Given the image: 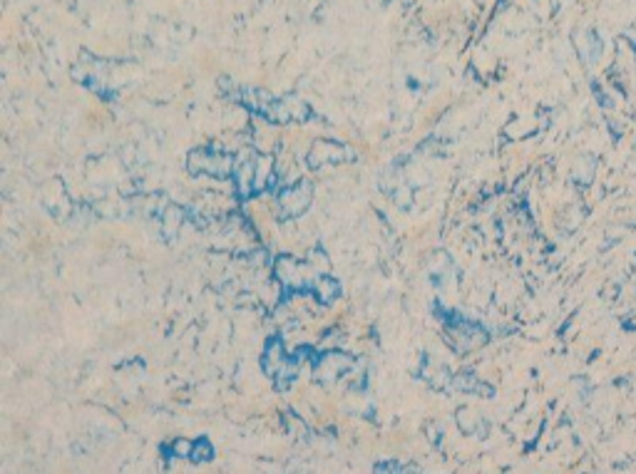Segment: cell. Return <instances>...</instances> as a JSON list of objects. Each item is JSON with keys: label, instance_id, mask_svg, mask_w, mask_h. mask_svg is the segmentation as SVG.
<instances>
[{"label": "cell", "instance_id": "cell-1", "mask_svg": "<svg viewBox=\"0 0 636 474\" xmlns=\"http://www.w3.org/2000/svg\"><path fill=\"white\" fill-rule=\"evenodd\" d=\"M212 457H214V447H212V442H209L207 437H202L199 442H194L192 454H189L192 462H207V459H212Z\"/></svg>", "mask_w": 636, "mask_h": 474}, {"label": "cell", "instance_id": "cell-2", "mask_svg": "<svg viewBox=\"0 0 636 474\" xmlns=\"http://www.w3.org/2000/svg\"><path fill=\"white\" fill-rule=\"evenodd\" d=\"M373 472L376 474H403V467L398 462H383V464H376Z\"/></svg>", "mask_w": 636, "mask_h": 474}]
</instances>
